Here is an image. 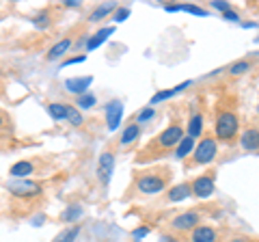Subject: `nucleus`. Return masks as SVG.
Instances as JSON below:
<instances>
[{
    "label": "nucleus",
    "mask_w": 259,
    "mask_h": 242,
    "mask_svg": "<svg viewBox=\"0 0 259 242\" xmlns=\"http://www.w3.org/2000/svg\"><path fill=\"white\" fill-rule=\"evenodd\" d=\"M151 117H153V108H145V110H141V115H139V121L151 119Z\"/></svg>",
    "instance_id": "nucleus-30"
},
{
    "label": "nucleus",
    "mask_w": 259,
    "mask_h": 242,
    "mask_svg": "<svg viewBox=\"0 0 259 242\" xmlns=\"http://www.w3.org/2000/svg\"><path fill=\"white\" fill-rule=\"evenodd\" d=\"M212 7H214V9H218V11H231V5L229 3H223V0H218V3H212Z\"/></svg>",
    "instance_id": "nucleus-29"
},
{
    "label": "nucleus",
    "mask_w": 259,
    "mask_h": 242,
    "mask_svg": "<svg viewBox=\"0 0 259 242\" xmlns=\"http://www.w3.org/2000/svg\"><path fill=\"white\" fill-rule=\"evenodd\" d=\"M48 110H50V115L54 121H63L67 119V112H69V104H59V102H52L48 104Z\"/></svg>",
    "instance_id": "nucleus-18"
},
{
    "label": "nucleus",
    "mask_w": 259,
    "mask_h": 242,
    "mask_svg": "<svg viewBox=\"0 0 259 242\" xmlns=\"http://www.w3.org/2000/svg\"><path fill=\"white\" fill-rule=\"evenodd\" d=\"M214 134L225 145H233L240 139V112L236 95H221L214 106Z\"/></svg>",
    "instance_id": "nucleus-1"
},
{
    "label": "nucleus",
    "mask_w": 259,
    "mask_h": 242,
    "mask_svg": "<svg viewBox=\"0 0 259 242\" xmlns=\"http://www.w3.org/2000/svg\"><path fill=\"white\" fill-rule=\"evenodd\" d=\"M78 106L80 108H91V106H95V95L93 93L78 95Z\"/></svg>",
    "instance_id": "nucleus-26"
},
{
    "label": "nucleus",
    "mask_w": 259,
    "mask_h": 242,
    "mask_svg": "<svg viewBox=\"0 0 259 242\" xmlns=\"http://www.w3.org/2000/svg\"><path fill=\"white\" fill-rule=\"evenodd\" d=\"M93 83V78L91 76H87V78H69L67 83H65V87H67V91L71 93H78V95H84L87 91V87Z\"/></svg>",
    "instance_id": "nucleus-16"
},
{
    "label": "nucleus",
    "mask_w": 259,
    "mask_h": 242,
    "mask_svg": "<svg viewBox=\"0 0 259 242\" xmlns=\"http://www.w3.org/2000/svg\"><path fill=\"white\" fill-rule=\"evenodd\" d=\"M112 171H115V154L104 151L100 156V163H97V180H100L104 186H108Z\"/></svg>",
    "instance_id": "nucleus-10"
},
{
    "label": "nucleus",
    "mask_w": 259,
    "mask_h": 242,
    "mask_svg": "<svg viewBox=\"0 0 259 242\" xmlns=\"http://www.w3.org/2000/svg\"><path fill=\"white\" fill-rule=\"evenodd\" d=\"M225 18H227V20H233V22H236V20H238V13H236V11H227V13H225Z\"/></svg>",
    "instance_id": "nucleus-33"
},
{
    "label": "nucleus",
    "mask_w": 259,
    "mask_h": 242,
    "mask_svg": "<svg viewBox=\"0 0 259 242\" xmlns=\"http://www.w3.org/2000/svg\"><path fill=\"white\" fill-rule=\"evenodd\" d=\"M80 214H82V210H80L78 206H71V208H67V210H65V212L61 214V221H65V223L78 221V219H80Z\"/></svg>",
    "instance_id": "nucleus-24"
},
{
    "label": "nucleus",
    "mask_w": 259,
    "mask_h": 242,
    "mask_svg": "<svg viewBox=\"0 0 259 242\" xmlns=\"http://www.w3.org/2000/svg\"><path fill=\"white\" fill-rule=\"evenodd\" d=\"M201 132H203V112L194 110L188 121V136L190 139H197V136H201Z\"/></svg>",
    "instance_id": "nucleus-15"
},
{
    "label": "nucleus",
    "mask_w": 259,
    "mask_h": 242,
    "mask_svg": "<svg viewBox=\"0 0 259 242\" xmlns=\"http://www.w3.org/2000/svg\"><path fill=\"white\" fill-rule=\"evenodd\" d=\"M127 15H130V9H119V11L115 13V20H117V22H121V20H125Z\"/></svg>",
    "instance_id": "nucleus-31"
},
{
    "label": "nucleus",
    "mask_w": 259,
    "mask_h": 242,
    "mask_svg": "<svg viewBox=\"0 0 259 242\" xmlns=\"http://www.w3.org/2000/svg\"><path fill=\"white\" fill-rule=\"evenodd\" d=\"M194 149V139H190V136H184V141L177 145V149H175V158H186L188 156V151Z\"/></svg>",
    "instance_id": "nucleus-21"
},
{
    "label": "nucleus",
    "mask_w": 259,
    "mask_h": 242,
    "mask_svg": "<svg viewBox=\"0 0 259 242\" xmlns=\"http://www.w3.org/2000/svg\"><path fill=\"white\" fill-rule=\"evenodd\" d=\"M7 126V117L3 115V112H0V130H3V128Z\"/></svg>",
    "instance_id": "nucleus-34"
},
{
    "label": "nucleus",
    "mask_w": 259,
    "mask_h": 242,
    "mask_svg": "<svg viewBox=\"0 0 259 242\" xmlns=\"http://www.w3.org/2000/svg\"><path fill=\"white\" fill-rule=\"evenodd\" d=\"M32 171H35V165H32L30 160H20V163H15L9 169V175L15 177V180H22V177H26V175H32Z\"/></svg>",
    "instance_id": "nucleus-14"
},
{
    "label": "nucleus",
    "mask_w": 259,
    "mask_h": 242,
    "mask_svg": "<svg viewBox=\"0 0 259 242\" xmlns=\"http://www.w3.org/2000/svg\"><path fill=\"white\" fill-rule=\"evenodd\" d=\"M184 87H188V83H184V85H180V87H173V89H168V91H160V93H156V95L151 98V104H158V102H162V100L171 98V95H175V93H180Z\"/></svg>",
    "instance_id": "nucleus-23"
},
{
    "label": "nucleus",
    "mask_w": 259,
    "mask_h": 242,
    "mask_svg": "<svg viewBox=\"0 0 259 242\" xmlns=\"http://www.w3.org/2000/svg\"><path fill=\"white\" fill-rule=\"evenodd\" d=\"M78 233H80V227H78V225H74V227H69V229H63L52 242H74Z\"/></svg>",
    "instance_id": "nucleus-22"
},
{
    "label": "nucleus",
    "mask_w": 259,
    "mask_h": 242,
    "mask_svg": "<svg viewBox=\"0 0 259 242\" xmlns=\"http://www.w3.org/2000/svg\"><path fill=\"white\" fill-rule=\"evenodd\" d=\"M214 184H216V171H207V173H203V175L194 177V180L190 182V186H192V195H194V197H199V199H207V197H212V192H214Z\"/></svg>",
    "instance_id": "nucleus-7"
},
{
    "label": "nucleus",
    "mask_w": 259,
    "mask_h": 242,
    "mask_svg": "<svg viewBox=\"0 0 259 242\" xmlns=\"http://www.w3.org/2000/svg\"><path fill=\"white\" fill-rule=\"evenodd\" d=\"M184 141V128H182V121H173L168 128H164L158 136H153V139L145 145V147L139 151V156H136V163H151V160H158L162 156L171 154V151L177 149V145Z\"/></svg>",
    "instance_id": "nucleus-2"
},
{
    "label": "nucleus",
    "mask_w": 259,
    "mask_h": 242,
    "mask_svg": "<svg viewBox=\"0 0 259 242\" xmlns=\"http://www.w3.org/2000/svg\"><path fill=\"white\" fill-rule=\"evenodd\" d=\"M173 171L164 165L158 167H149L145 171H136L134 173V182H132V190L139 195H158L171 184Z\"/></svg>",
    "instance_id": "nucleus-3"
},
{
    "label": "nucleus",
    "mask_w": 259,
    "mask_h": 242,
    "mask_svg": "<svg viewBox=\"0 0 259 242\" xmlns=\"http://www.w3.org/2000/svg\"><path fill=\"white\" fill-rule=\"evenodd\" d=\"M240 145L248 154H259V126H248L240 134Z\"/></svg>",
    "instance_id": "nucleus-9"
},
{
    "label": "nucleus",
    "mask_w": 259,
    "mask_h": 242,
    "mask_svg": "<svg viewBox=\"0 0 259 242\" xmlns=\"http://www.w3.org/2000/svg\"><path fill=\"white\" fill-rule=\"evenodd\" d=\"M221 242H255V240L250 236H244V233H229V236Z\"/></svg>",
    "instance_id": "nucleus-27"
},
{
    "label": "nucleus",
    "mask_w": 259,
    "mask_h": 242,
    "mask_svg": "<svg viewBox=\"0 0 259 242\" xmlns=\"http://www.w3.org/2000/svg\"><path fill=\"white\" fill-rule=\"evenodd\" d=\"M201 225V212H197V208H190V210H186V212H182V214H177L175 219L171 221V229L175 231V233H188L192 231V229H197Z\"/></svg>",
    "instance_id": "nucleus-6"
},
{
    "label": "nucleus",
    "mask_w": 259,
    "mask_h": 242,
    "mask_svg": "<svg viewBox=\"0 0 259 242\" xmlns=\"http://www.w3.org/2000/svg\"><path fill=\"white\" fill-rule=\"evenodd\" d=\"M216 154H218V139H216V134L207 132V134H203L199 139L197 147L192 149V158L188 160V165L186 167L188 169L190 167H205L216 158Z\"/></svg>",
    "instance_id": "nucleus-5"
},
{
    "label": "nucleus",
    "mask_w": 259,
    "mask_h": 242,
    "mask_svg": "<svg viewBox=\"0 0 259 242\" xmlns=\"http://www.w3.org/2000/svg\"><path fill=\"white\" fill-rule=\"evenodd\" d=\"M7 188H9L11 199L15 201V204H20L22 210H24V206H26V208H32L39 199H41V195H44L41 184H39V182H32V180H18V182H11Z\"/></svg>",
    "instance_id": "nucleus-4"
},
{
    "label": "nucleus",
    "mask_w": 259,
    "mask_h": 242,
    "mask_svg": "<svg viewBox=\"0 0 259 242\" xmlns=\"http://www.w3.org/2000/svg\"><path fill=\"white\" fill-rule=\"evenodd\" d=\"M65 5L67 7H78V0H65Z\"/></svg>",
    "instance_id": "nucleus-35"
},
{
    "label": "nucleus",
    "mask_w": 259,
    "mask_h": 242,
    "mask_svg": "<svg viewBox=\"0 0 259 242\" xmlns=\"http://www.w3.org/2000/svg\"><path fill=\"white\" fill-rule=\"evenodd\" d=\"M257 115H259V102H257Z\"/></svg>",
    "instance_id": "nucleus-37"
},
{
    "label": "nucleus",
    "mask_w": 259,
    "mask_h": 242,
    "mask_svg": "<svg viewBox=\"0 0 259 242\" xmlns=\"http://www.w3.org/2000/svg\"><path fill=\"white\" fill-rule=\"evenodd\" d=\"M110 11H115V5H112V3H106V5L97 7V9L93 11V15H91V20H93V22L100 20V18H104V15H108Z\"/></svg>",
    "instance_id": "nucleus-25"
},
{
    "label": "nucleus",
    "mask_w": 259,
    "mask_h": 242,
    "mask_svg": "<svg viewBox=\"0 0 259 242\" xmlns=\"http://www.w3.org/2000/svg\"><path fill=\"white\" fill-rule=\"evenodd\" d=\"M192 195V186L190 182H184L180 184V186H173L171 190L166 192V201H171V204H175V201H184L186 197Z\"/></svg>",
    "instance_id": "nucleus-13"
},
{
    "label": "nucleus",
    "mask_w": 259,
    "mask_h": 242,
    "mask_svg": "<svg viewBox=\"0 0 259 242\" xmlns=\"http://www.w3.org/2000/svg\"><path fill=\"white\" fill-rule=\"evenodd\" d=\"M139 134H141V128H139V124H130V126L125 128V130H123V134H121L119 143L125 147V145L134 143V141H136V136H139Z\"/></svg>",
    "instance_id": "nucleus-19"
},
{
    "label": "nucleus",
    "mask_w": 259,
    "mask_h": 242,
    "mask_svg": "<svg viewBox=\"0 0 259 242\" xmlns=\"http://www.w3.org/2000/svg\"><path fill=\"white\" fill-rule=\"evenodd\" d=\"M69 46H71V39H63V42L52 46L50 52H48V61H54V59H59V56H63L65 52L69 50Z\"/></svg>",
    "instance_id": "nucleus-20"
},
{
    "label": "nucleus",
    "mask_w": 259,
    "mask_h": 242,
    "mask_svg": "<svg viewBox=\"0 0 259 242\" xmlns=\"http://www.w3.org/2000/svg\"><path fill=\"white\" fill-rule=\"evenodd\" d=\"M121 115H123V104L119 100L110 102L108 108H106V124H108V130H115L121 121Z\"/></svg>",
    "instance_id": "nucleus-11"
},
{
    "label": "nucleus",
    "mask_w": 259,
    "mask_h": 242,
    "mask_svg": "<svg viewBox=\"0 0 259 242\" xmlns=\"http://www.w3.org/2000/svg\"><path fill=\"white\" fill-rule=\"evenodd\" d=\"M67 119H69V124H71V126H80V124H82V115H80V112H78L74 106H69Z\"/></svg>",
    "instance_id": "nucleus-28"
},
{
    "label": "nucleus",
    "mask_w": 259,
    "mask_h": 242,
    "mask_svg": "<svg viewBox=\"0 0 259 242\" xmlns=\"http://www.w3.org/2000/svg\"><path fill=\"white\" fill-rule=\"evenodd\" d=\"M160 242H177V240H175V238H171V236H164V238H162Z\"/></svg>",
    "instance_id": "nucleus-36"
},
{
    "label": "nucleus",
    "mask_w": 259,
    "mask_h": 242,
    "mask_svg": "<svg viewBox=\"0 0 259 242\" xmlns=\"http://www.w3.org/2000/svg\"><path fill=\"white\" fill-rule=\"evenodd\" d=\"M253 67H255V63L250 61V59H240V61H236V63H231L229 69H227V74H229L231 78H240V76L248 74V71L253 69Z\"/></svg>",
    "instance_id": "nucleus-12"
},
{
    "label": "nucleus",
    "mask_w": 259,
    "mask_h": 242,
    "mask_svg": "<svg viewBox=\"0 0 259 242\" xmlns=\"http://www.w3.org/2000/svg\"><path fill=\"white\" fill-rule=\"evenodd\" d=\"M82 61H84V56H74V59L65 61V65H71V63H82Z\"/></svg>",
    "instance_id": "nucleus-32"
},
{
    "label": "nucleus",
    "mask_w": 259,
    "mask_h": 242,
    "mask_svg": "<svg viewBox=\"0 0 259 242\" xmlns=\"http://www.w3.org/2000/svg\"><path fill=\"white\" fill-rule=\"evenodd\" d=\"M186 242H221V229L214 225H199L186 236Z\"/></svg>",
    "instance_id": "nucleus-8"
},
{
    "label": "nucleus",
    "mask_w": 259,
    "mask_h": 242,
    "mask_svg": "<svg viewBox=\"0 0 259 242\" xmlns=\"http://www.w3.org/2000/svg\"><path fill=\"white\" fill-rule=\"evenodd\" d=\"M112 30H115V28H102V30H97V33L91 37V39H89V42H87V48H89V50H95V48L97 46H102L104 42H106V39L112 35Z\"/></svg>",
    "instance_id": "nucleus-17"
}]
</instances>
